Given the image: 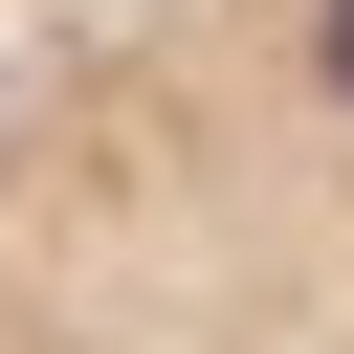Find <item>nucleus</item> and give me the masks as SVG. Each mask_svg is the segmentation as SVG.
Instances as JSON below:
<instances>
[{"label": "nucleus", "mask_w": 354, "mask_h": 354, "mask_svg": "<svg viewBox=\"0 0 354 354\" xmlns=\"http://www.w3.org/2000/svg\"><path fill=\"white\" fill-rule=\"evenodd\" d=\"M0 354H354V0H44L0 44Z\"/></svg>", "instance_id": "f257e3e1"}]
</instances>
